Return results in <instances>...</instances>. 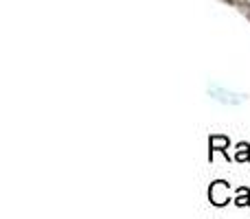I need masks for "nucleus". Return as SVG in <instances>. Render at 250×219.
<instances>
[{
    "instance_id": "1",
    "label": "nucleus",
    "mask_w": 250,
    "mask_h": 219,
    "mask_svg": "<svg viewBox=\"0 0 250 219\" xmlns=\"http://www.w3.org/2000/svg\"><path fill=\"white\" fill-rule=\"evenodd\" d=\"M233 195H230V184L226 180H215L208 186V202L215 208H224L229 204H233Z\"/></svg>"
},
{
    "instance_id": "2",
    "label": "nucleus",
    "mask_w": 250,
    "mask_h": 219,
    "mask_svg": "<svg viewBox=\"0 0 250 219\" xmlns=\"http://www.w3.org/2000/svg\"><path fill=\"white\" fill-rule=\"evenodd\" d=\"M229 147H230V138L224 136V134H213V136H208V162H213V156H215L217 151H220L226 160H230Z\"/></svg>"
},
{
    "instance_id": "3",
    "label": "nucleus",
    "mask_w": 250,
    "mask_h": 219,
    "mask_svg": "<svg viewBox=\"0 0 250 219\" xmlns=\"http://www.w3.org/2000/svg\"><path fill=\"white\" fill-rule=\"evenodd\" d=\"M233 204L235 206H239V208H248L250 206V189L248 186H237V189H235Z\"/></svg>"
},
{
    "instance_id": "4",
    "label": "nucleus",
    "mask_w": 250,
    "mask_h": 219,
    "mask_svg": "<svg viewBox=\"0 0 250 219\" xmlns=\"http://www.w3.org/2000/svg\"><path fill=\"white\" fill-rule=\"evenodd\" d=\"M233 160H237V162H250V145L248 142H237L235 145V156Z\"/></svg>"
}]
</instances>
